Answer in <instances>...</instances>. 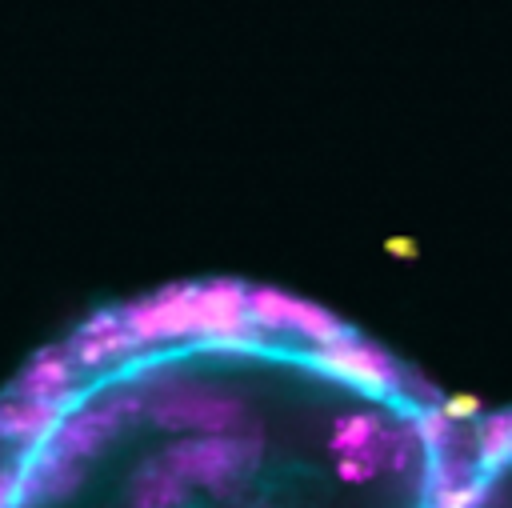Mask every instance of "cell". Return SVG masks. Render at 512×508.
I'll return each instance as SVG.
<instances>
[{"label": "cell", "instance_id": "6da1fadb", "mask_svg": "<svg viewBox=\"0 0 512 508\" xmlns=\"http://www.w3.org/2000/svg\"><path fill=\"white\" fill-rule=\"evenodd\" d=\"M124 324L148 348L160 340H188L204 336L220 348H252L260 344V324L248 312V288L236 280L212 284H176L124 308Z\"/></svg>", "mask_w": 512, "mask_h": 508}, {"label": "cell", "instance_id": "7a4b0ae2", "mask_svg": "<svg viewBox=\"0 0 512 508\" xmlns=\"http://www.w3.org/2000/svg\"><path fill=\"white\" fill-rule=\"evenodd\" d=\"M160 460L176 476H184L188 484H204L212 492H228L260 460V436L236 440V436H224V432H204L196 440L172 444Z\"/></svg>", "mask_w": 512, "mask_h": 508}, {"label": "cell", "instance_id": "3957f363", "mask_svg": "<svg viewBox=\"0 0 512 508\" xmlns=\"http://www.w3.org/2000/svg\"><path fill=\"white\" fill-rule=\"evenodd\" d=\"M248 312L264 332H296L312 344H328L344 336V324L328 308L280 288H248Z\"/></svg>", "mask_w": 512, "mask_h": 508}, {"label": "cell", "instance_id": "277c9868", "mask_svg": "<svg viewBox=\"0 0 512 508\" xmlns=\"http://www.w3.org/2000/svg\"><path fill=\"white\" fill-rule=\"evenodd\" d=\"M136 412H144V396L140 392H116V396H108L100 404H88V408H76L72 416H64L60 428H56V436H52V444L64 448V452H72V456H80V460H88Z\"/></svg>", "mask_w": 512, "mask_h": 508}, {"label": "cell", "instance_id": "5b68a950", "mask_svg": "<svg viewBox=\"0 0 512 508\" xmlns=\"http://www.w3.org/2000/svg\"><path fill=\"white\" fill-rule=\"evenodd\" d=\"M316 364L348 384H356L360 392H372V396H384L392 392L404 376L400 368L392 364V356L360 336H340V340H328V344H316Z\"/></svg>", "mask_w": 512, "mask_h": 508}, {"label": "cell", "instance_id": "8992f818", "mask_svg": "<svg viewBox=\"0 0 512 508\" xmlns=\"http://www.w3.org/2000/svg\"><path fill=\"white\" fill-rule=\"evenodd\" d=\"M84 484V460L56 448L52 440L36 448V456L16 468V508H44L68 500Z\"/></svg>", "mask_w": 512, "mask_h": 508}, {"label": "cell", "instance_id": "52a82bcc", "mask_svg": "<svg viewBox=\"0 0 512 508\" xmlns=\"http://www.w3.org/2000/svg\"><path fill=\"white\" fill-rule=\"evenodd\" d=\"M160 428H196V432H228L244 420V408L228 396H208L204 388H168L152 408Z\"/></svg>", "mask_w": 512, "mask_h": 508}, {"label": "cell", "instance_id": "ba28073f", "mask_svg": "<svg viewBox=\"0 0 512 508\" xmlns=\"http://www.w3.org/2000/svg\"><path fill=\"white\" fill-rule=\"evenodd\" d=\"M60 420H64L60 404H48V400H36L24 392H12L8 400H0V440H8V444L40 448L56 436Z\"/></svg>", "mask_w": 512, "mask_h": 508}, {"label": "cell", "instance_id": "9c48e42d", "mask_svg": "<svg viewBox=\"0 0 512 508\" xmlns=\"http://www.w3.org/2000/svg\"><path fill=\"white\" fill-rule=\"evenodd\" d=\"M72 352H64V348H44L20 376H16V392H24V396H36V400H48V404H68V396H72Z\"/></svg>", "mask_w": 512, "mask_h": 508}, {"label": "cell", "instance_id": "30bf717a", "mask_svg": "<svg viewBox=\"0 0 512 508\" xmlns=\"http://www.w3.org/2000/svg\"><path fill=\"white\" fill-rule=\"evenodd\" d=\"M456 432V428H452ZM480 452H468L464 440L448 436L440 448L428 452V488H452V484H472L480 480Z\"/></svg>", "mask_w": 512, "mask_h": 508}, {"label": "cell", "instance_id": "8fae6325", "mask_svg": "<svg viewBox=\"0 0 512 508\" xmlns=\"http://www.w3.org/2000/svg\"><path fill=\"white\" fill-rule=\"evenodd\" d=\"M188 496V480L176 476L164 460H152L132 476V508H176Z\"/></svg>", "mask_w": 512, "mask_h": 508}, {"label": "cell", "instance_id": "7c38bea8", "mask_svg": "<svg viewBox=\"0 0 512 508\" xmlns=\"http://www.w3.org/2000/svg\"><path fill=\"white\" fill-rule=\"evenodd\" d=\"M132 348H144V344L132 336L128 324H120V328H108V332L76 336V344H72V360H76L80 368H104V364L124 360Z\"/></svg>", "mask_w": 512, "mask_h": 508}, {"label": "cell", "instance_id": "4fadbf2b", "mask_svg": "<svg viewBox=\"0 0 512 508\" xmlns=\"http://www.w3.org/2000/svg\"><path fill=\"white\" fill-rule=\"evenodd\" d=\"M380 432H384V428H380V416H372V412H352V416L336 420L328 448H332L336 456H352V452L368 448V444H372Z\"/></svg>", "mask_w": 512, "mask_h": 508}, {"label": "cell", "instance_id": "5bb4252c", "mask_svg": "<svg viewBox=\"0 0 512 508\" xmlns=\"http://www.w3.org/2000/svg\"><path fill=\"white\" fill-rule=\"evenodd\" d=\"M476 452H480L484 468H496V464H504L512 456V412L484 420V428L476 436Z\"/></svg>", "mask_w": 512, "mask_h": 508}, {"label": "cell", "instance_id": "9a60e30c", "mask_svg": "<svg viewBox=\"0 0 512 508\" xmlns=\"http://www.w3.org/2000/svg\"><path fill=\"white\" fill-rule=\"evenodd\" d=\"M384 468V452H380V436L368 444V448H360V452H352V456H336V476L344 480V484H368L376 472Z\"/></svg>", "mask_w": 512, "mask_h": 508}, {"label": "cell", "instance_id": "2e32d148", "mask_svg": "<svg viewBox=\"0 0 512 508\" xmlns=\"http://www.w3.org/2000/svg\"><path fill=\"white\" fill-rule=\"evenodd\" d=\"M412 428H416V436H420V444H424V452H432V448H440L448 436H452V428H456V420L440 408V404H424L420 412H416V420H412Z\"/></svg>", "mask_w": 512, "mask_h": 508}, {"label": "cell", "instance_id": "e0dca14e", "mask_svg": "<svg viewBox=\"0 0 512 508\" xmlns=\"http://www.w3.org/2000/svg\"><path fill=\"white\" fill-rule=\"evenodd\" d=\"M416 448H424V444H420V436H416V428H412V424H408V428H396V432H380L384 468H392V472H404V468L412 464Z\"/></svg>", "mask_w": 512, "mask_h": 508}, {"label": "cell", "instance_id": "ac0fdd59", "mask_svg": "<svg viewBox=\"0 0 512 508\" xmlns=\"http://www.w3.org/2000/svg\"><path fill=\"white\" fill-rule=\"evenodd\" d=\"M488 488L480 480L452 484V488H428V508H484Z\"/></svg>", "mask_w": 512, "mask_h": 508}, {"label": "cell", "instance_id": "d6986e66", "mask_svg": "<svg viewBox=\"0 0 512 508\" xmlns=\"http://www.w3.org/2000/svg\"><path fill=\"white\" fill-rule=\"evenodd\" d=\"M452 420H476L480 416V396H472V392H456V396H444V404H440Z\"/></svg>", "mask_w": 512, "mask_h": 508}, {"label": "cell", "instance_id": "ffe728a7", "mask_svg": "<svg viewBox=\"0 0 512 508\" xmlns=\"http://www.w3.org/2000/svg\"><path fill=\"white\" fill-rule=\"evenodd\" d=\"M120 324H124V312H96V316H88V324H80V336L108 332V328H120Z\"/></svg>", "mask_w": 512, "mask_h": 508}, {"label": "cell", "instance_id": "44dd1931", "mask_svg": "<svg viewBox=\"0 0 512 508\" xmlns=\"http://www.w3.org/2000/svg\"><path fill=\"white\" fill-rule=\"evenodd\" d=\"M0 508H16V468H0Z\"/></svg>", "mask_w": 512, "mask_h": 508}, {"label": "cell", "instance_id": "7402d4cb", "mask_svg": "<svg viewBox=\"0 0 512 508\" xmlns=\"http://www.w3.org/2000/svg\"><path fill=\"white\" fill-rule=\"evenodd\" d=\"M388 252H396V256H416V244H412V240H388Z\"/></svg>", "mask_w": 512, "mask_h": 508}]
</instances>
